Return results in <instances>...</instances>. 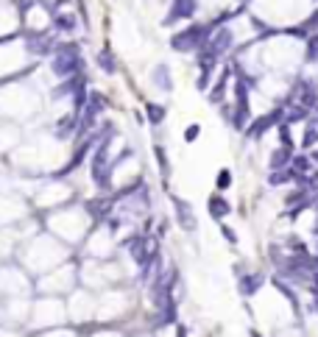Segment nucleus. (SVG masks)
Listing matches in <instances>:
<instances>
[{
    "instance_id": "f257e3e1",
    "label": "nucleus",
    "mask_w": 318,
    "mask_h": 337,
    "mask_svg": "<svg viewBox=\"0 0 318 337\" xmlns=\"http://www.w3.org/2000/svg\"><path fill=\"white\" fill-rule=\"evenodd\" d=\"M81 70V53L78 45H59L56 56H53V73L59 78H73Z\"/></svg>"
},
{
    "instance_id": "4468645a",
    "label": "nucleus",
    "mask_w": 318,
    "mask_h": 337,
    "mask_svg": "<svg viewBox=\"0 0 318 337\" xmlns=\"http://www.w3.org/2000/svg\"><path fill=\"white\" fill-rule=\"evenodd\" d=\"M75 123H78V117H73V115H70L67 120H59V126H56V134H59V137H67V134L73 131V126H75Z\"/></svg>"
},
{
    "instance_id": "1a4fd4ad",
    "label": "nucleus",
    "mask_w": 318,
    "mask_h": 337,
    "mask_svg": "<svg viewBox=\"0 0 318 337\" xmlns=\"http://www.w3.org/2000/svg\"><path fill=\"white\" fill-rule=\"evenodd\" d=\"M287 162H290V148H279V151L271 153V170H285Z\"/></svg>"
},
{
    "instance_id": "6e6552de",
    "label": "nucleus",
    "mask_w": 318,
    "mask_h": 337,
    "mask_svg": "<svg viewBox=\"0 0 318 337\" xmlns=\"http://www.w3.org/2000/svg\"><path fill=\"white\" fill-rule=\"evenodd\" d=\"M260 285H262V276L260 273L243 276V279H240V293H243V295H254L257 290H260Z\"/></svg>"
},
{
    "instance_id": "a211bd4d",
    "label": "nucleus",
    "mask_w": 318,
    "mask_h": 337,
    "mask_svg": "<svg viewBox=\"0 0 318 337\" xmlns=\"http://www.w3.org/2000/svg\"><path fill=\"white\" fill-rule=\"evenodd\" d=\"M232 187V173L229 170H221L218 173V190H229Z\"/></svg>"
},
{
    "instance_id": "dca6fc26",
    "label": "nucleus",
    "mask_w": 318,
    "mask_h": 337,
    "mask_svg": "<svg viewBox=\"0 0 318 337\" xmlns=\"http://www.w3.org/2000/svg\"><path fill=\"white\" fill-rule=\"evenodd\" d=\"M223 87H226V75H223V78L215 84V90L209 92V100H212V103H221V100H223Z\"/></svg>"
},
{
    "instance_id": "6ab92c4d",
    "label": "nucleus",
    "mask_w": 318,
    "mask_h": 337,
    "mask_svg": "<svg viewBox=\"0 0 318 337\" xmlns=\"http://www.w3.org/2000/svg\"><path fill=\"white\" fill-rule=\"evenodd\" d=\"M302 143H304V148H313V145L318 143V128H315V126H310V128H307V134H304Z\"/></svg>"
},
{
    "instance_id": "2eb2a0df",
    "label": "nucleus",
    "mask_w": 318,
    "mask_h": 337,
    "mask_svg": "<svg viewBox=\"0 0 318 337\" xmlns=\"http://www.w3.org/2000/svg\"><path fill=\"white\" fill-rule=\"evenodd\" d=\"M48 39H45V37H34L31 39V42H28V50H31V53H37V56H39V53H48Z\"/></svg>"
},
{
    "instance_id": "412c9836",
    "label": "nucleus",
    "mask_w": 318,
    "mask_h": 337,
    "mask_svg": "<svg viewBox=\"0 0 318 337\" xmlns=\"http://www.w3.org/2000/svg\"><path fill=\"white\" fill-rule=\"evenodd\" d=\"M198 134H201V128H198V126L184 128V139H187V143H196V137H198Z\"/></svg>"
},
{
    "instance_id": "7ed1b4c3",
    "label": "nucleus",
    "mask_w": 318,
    "mask_h": 337,
    "mask_svg": "<svg viewBox=\"0 0 318 337\" xmlns=\"http://www.w3.org/2000/svg\"><path fill=\"white\" fill-rule=\"evenodd\" d=\"M207 209H209V215L215 217V220H223V217L232 212V204H229L223 195H209V201H207Z\"/></svg>"
},
{
    "instance_id": "20e7f679",
    "label": "nucleus",
    "mask_w": 318,
    "mask_h": 337,
    "mask_svg": "<svg viewBox=\"0 0 318 337\" xmlns=\"http://www.w3.org/2000/svg\"><path fill=\"white\" fill-rule=\"evenodd\" d=\"M196 9H198L196 0H173V9H170L168 20H184V17H193Z\"/></svg>"
},
{
    "instance_id": "423d86ee",
    "label": "nucleus",
    "mask_w": 318,
    "mask_h": 337,
    "mask_svg": "<svg viewBox=\"0 0 318 337\" xmlns=\"http://www.w3.org/2000/svg\"><path fill=\"white\" fill-rule=\"evenodd\" d=\"M279 120H282V111H279V109H276V111H271V115H265V117H260V120H257L254 126L249 128V137H260L265 128H271L274 123H279Z\"/></svg>"
},
{
    "instance_id": "aec40b11",
    "label": "nucleus",
    "mask_w": 318,
    "mask_h": 337,
    "mask_svg": "<svg viewBox=\"0 0 318 337\" xmlns=\"http://www.w3.org/2000/svg\"><path fill=\"white\" fill-rule=\"evenodd\" d=\"M304 117H307V109H304V106H296V109L290 111V115H287V123H296V120H304Z\"/></svg>"
},
{
    "instance_id": "9d476101",
    "label": "nucleus",
    "mask_w": 318,
    "mask_h": 337,
    "mask_svg": "<svg viewBox=\"0 0 318 337\" xmlns=\"http://www.w3.org/2000/svg\"><path fill=\"white\" fill-rule=\"evenodd\" d=\"M145 111H148V120L154 123V126H159V123L165 120V106H159V103H148Z\"/></svg>"
},
{
    "instance_id": "b1692460",
    "label": "nucleus",
    "mask_w": 318,
    "mask_h": 337,
    "mask_svg": "<svg viewBox=\"0 0 318 337\" xmlns=\"http://www.w3.org/2000/svg\"><path fill=\"white\" fill-rule=\"evenodd\" d=\"M176 337H187V332H184V329L179 326V332H176Z\"/></svg>"
},
{
    "instance_id": "f3484780",
    "label": "nucleus",
    "mask_w": 318,
    "mask_h": 337,
    "mask_svg": "<svg viewBox=\"0 0 318 337\" xmlns=\"http://www.w3.org/2000/svg\"><path fill=\"white\" fill-rule=\"evenodd\" d=\"M307 59L310 62H318V34H313L307 42Z\"/></svg>"
},
{
    "instance_id": "a878e982",
    "label": "nucleus",
    "mask_w": 318,
    "mask_h": 337,
    "mask_svg": "<svg viewBox=\"0 0 318 337\" xmlns=\"http://www.w3.org/2000/svg\"><path fill=\"white\" fill-rule=\"evenodd\" d=\"M315 306H318V295H315Z\"/></svg>"
},
{
    "instance_id": "5701e85b",
    "label": "nucleus",
    "mask_w": 318,
    "mask_h": 337,
    "mask_svg": "<svg viewBox=\"0 0 318 337\" xmlns=\"http://www.w3.org/2000/svg\"><path fill=\"white\" fill-rule=\"evenodd\" d=\"M221 232H223V237H226L229 242H232V245H234V242H237V234H234V232H232V229H229V226H221Z\"/></svg>"
},
{
    "instance_id": "f8f14e48",
    "label": "nucleus",
    "mask_w": 318,
    "mask_h": 337,
    "mask_svg": "<svg viewBox=\"0 0 318 337\" xmlns=\"http://www.w3.org/2000/svg\"><path fill=\"white\" fill-rule=\"evenodd\" d=\"M98 64H101L103 73H115V59H112L109 50H101V53H98Z\"/></svg>"
},
{
    "instance_id": "39448f33",
    "label": "nucleus",
    "mask_w": 318,
    "mask_h": 337,
    "mask_svg": "<svg viewBox=\"0 0 318 337\" xmlns=\"http://www.w3.org/2000/svg\"><path fill=\"white\" fill-rule=\"evenodd\" d=\"M173 204H176V215H179V223H181V229L193 232V229H196V215H193V209L184 204V201H179V198H176Z\"/></svg>"
},
{
    "instance_id": "0eeeda50",
    "label": "nucleus",
    "mask_w": 318,
    "mask_h": 337,
    "mask_svg": "<svg viewBox=\"0 0 318 337\" xmlns=\"http://www.w3.org/2000/svg\"><path fill=\"white\" fill-rule=\"evenodd\" d=\"M151 78H154V84L159 87V90H165V92H170V90H173V81H170V70L165 67V64H159V67L154 70V75H151Z\"/></svg>"
},
{
    "instance_id": "9b49d317",
    "label": "nucleus",
    "mask_w": 318,
    "mask_h": 337,
    "mask_svg": "<svg viewBox=\"0 0 318 337\" xmlns=\"http://www.w3.org/2000/svg\"><path fill=\"white\" fill-rule=\"evenodd\" d=\"M75 22H78V20H75V14H59L56 17V28H59V31H73Z\"/></svg>"
},
{
    "instance_id": "ddd939ff",
    "label": "nucleus",
    "mask_w": 318,
    "mask_h": 337,
    "mask_svg": "<svg viewBox=\"0 0 318 337\" xmlns=\"http://www.w3.org/2000/svg\"><path fill=\"white\" fill-rule=\"evenodd\" d=\"M290 179H296V176H293V170H276V173H271V184L274 187H279V184H285V181H290Z\"/></svg>"
},
{
    "instance_id": "4be33fe9",
    "label": "nucleus",
    "mask_w": 318,
    "mask_h": 337,
    "mask_svg": "<svg viewBox=\"0 0 318 337\" xmlns=\"http://www.w3.org/2000/svg\"><path fill=\"white\" fill-rule=\"evenodd\" d=\"M156 159H159V167H162L165 173H168V156H165V151H162V148H156Z\"/></svg>"
},
{
    "instance_id": "f03ea898",
    "label": "nucleus",
    "mask_w": 318,
    "mask_h": 337,
    "mask_svg": "<svg viewBox=\"0 0 318 337\" xmlns=\"http://www.w3.org/2000/svg\"><path fill=\"white\" fill-rule=\"evenodd\" d=\"M212 37V28L207 25H193V28H184V31H179L173 39H170V45H173V50L184 53V50H196L201 48L204 39Z\"/></svg>"
},
{
    "instance_id": "393cba45",
    "label": "nucleus",
    "mask_w": 318,
    "mask_h": 337,
    "mask_svg": "<svg viewBox=\"0 0 318 337\" xmlns=\"http://www.w3.org/2000/svg\"><path fill=\"white\" fill-rule=\"evenodd\" d=\"M251 337H260V334H257V332H251Z\"/></svg>"
}]
</instances>
